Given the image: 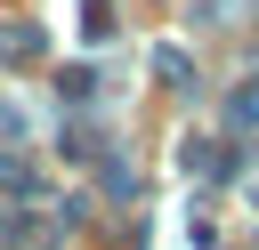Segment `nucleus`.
<instances>
[{
    "label": "nucleus",
    "instance_id": "f257e3e1",
    "mask_svg": "<svg viewBox=\"0 0 259 250\" xmlns=\"http://www.w3.org/2000/svg\"><path fill=\"white\" fill-rule=\"evenodd\" d=\"M186 169H202V177H219V169H227V153H219V145H186Z\"/></svg>",
    "mask_w": 259,
    "mask_h": 250
}]
</instances>
